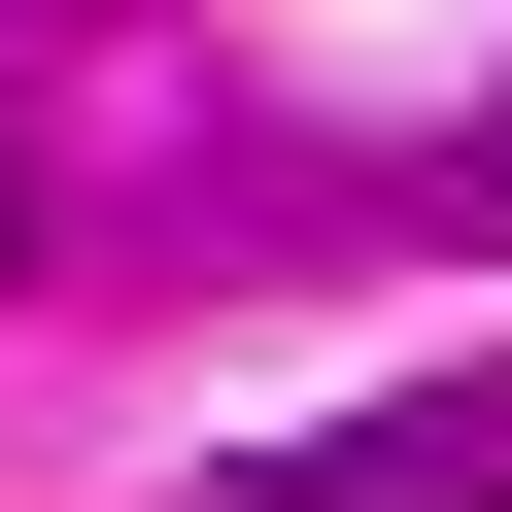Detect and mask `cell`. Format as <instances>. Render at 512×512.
I'll return each instance as SVG.
<instances>
[{"mask_svg": "<svg viewBox=\"0 0 512 512\" xmlns=\"http://www.w3.org/2000/svg\"><path fill=\"white\" fill-rule=\"evenodd\" d=\"M239 512H512V376H410V410H308V444H239Z\"/></svg>", "mask_w": 512, "mask_h": 512, "instance_id": "1", "label": "cell"}, {"mask_svg": "<svg viewBox=\"0 0 512 512\" xmlns=\"http://www.w3.org/2000/svg\"><path fill=\"white\" fill-rule=\"evenodd\" d=\"M478 171H512V103H478Z\"/></svg>", "mask_w": 512, "mask_h": 512, "instance_id": "2", "label": "cell"}, {"mask_svg": "<svg viewBox=\"0 0 512 512\" xmlns=\"http://www.w3.org/2000/svg\"><path fill=\"white\" fill-rule=\"evenodd\" d=\"M0 239H35V205H0Z\"/></svg>", "mask_w": 512, "mask_h": 512, "instance_id": "3", "label": "cell"}]
</instances>
